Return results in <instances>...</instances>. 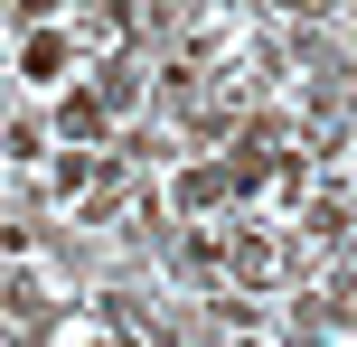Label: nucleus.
<instances>
[{
  "label": "nucleus",
  "mask_w": 357,
  "mask_h": 347,
  "mask_svg": "<svg viewBox=\"0 0 357 347\" xmlns=\"http://www.w3.org/2000/svg\"><path fill=\"white\" fill-rule=\"evenodd\" d=\"M85 347H113V338H85Z\"/></svg>",
  "instance_id": "f257e3e1"
}]
</instances>
